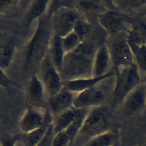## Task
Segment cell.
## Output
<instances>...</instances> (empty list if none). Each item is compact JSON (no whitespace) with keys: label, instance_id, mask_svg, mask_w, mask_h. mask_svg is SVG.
<instances>
[{"label":"cell","instance_id":"ffe728a7","mask_svg":"<svg viewBox=\"0 0 146 146\" xmlns=\"http://www.w3.org/2000/svg\"><path fill=\"white\" fill-rule=\"evenodd\" d=\"M116 143V134L109 130L88 140L84 146H113Z\"/></svg>","mask_w":146,"mask_h":146},{"label":"cell","instance_id":"6da1fadb","mask_svg":"<svg viewBox=\"0 0 146 146\" xmlns=\"http://www.w3.org/2000/svg\"><path fill=\"white\" fill-rule=\"evenodd\" d=\"M96 49L92 43L83 40L75 49L66 53L61 72L63 81L93 77Z\"/></svg>","mask_w":146,"mask_h":146},{"label":"cell","instance_id":"d4e9b609","mask_svg":"<svg viewBox=\"0 0 146 146\" xmlns=\"http://www.w3.org/2000/svg\"><path fill=\"white\" fill-rule=\"evenodd\" d=\"M62 40L65 53L73 50L82 42L73 31L66 36L62 38Z\"/></svg>","mask_w":146,"mask_h":146},{"label":"cell","instance_id":"d6986e66","mask_svg":"<svg viewBox=\"0 0 146 146\" xmlns=\"http://www.w3.org/2000/svg\"><path fill=\"white\" fill-rule=\"evenodd\" d=\"M53 121L51 113L46 109V117L44 123L39 129L31 133L25 134L22 140L23 146H37Z\"/></svg>","mask_w":146,"mask_h":146},{"label":"cell","instance_id":"4316f807","mask_svg":"<svg viewBox=\"0 0 146 146\" xmlns=\"http://www.w3.org/2000/svg\"><path fill=\"white\" fill-rule=\"evenodd\" d=\"M70 143H71L70 139L64 131L55 134L52 146H68Z\"/></svg>","mask_w":146,"mask_h":146},{"label":"cell","instance_id":"4dcf8cb0","mask_svg":"<svg viewBox=\"0 0 146 146\" xmlns=\"http://www.w3.org/2000/svg\"><path fill=\"white\" fill-rule=\"evenodd\" d=\"M19 1H0V8L1 11L2 10H6L11 7H14L15 6L18 4Z\"/></svg>","mask_w":146,"mask_h":146},{"label":"cell","instance_id":"1f68e13d","mask_svg":"<svg viewBox=\"0 0 146 146\" xmlns=\"http://www.w3.org/2000/svg\"><path fill=\"white\" fill-rule=\"evenodd\" d=\"M9 79L4 74V71L1 70V86H3V87H6L9 85Z\"/></svg>","mask_w":146,"mask_h":146},{"label":"cell","instance_id":"7402d4cb","mask_svg":"<svg viewBox=\"0 0 146 146\" xmlns=\"http://www.w3.org/2000/svg\"><path fill=\"white\" fill-rule=\"evenodd\" d=\"M132 51L135 63L140 72L146 74V43L140 45H129Z\"/></svg>","mask_w":146,"mask_h":146},{"label":"cell","instance_id":"7a4b0ae2","mask_svg":"<svg viewBox=\"0 0 146 146\" xmlns=\"http://www.w3.org/2000/svg\"><path fill=\"white\" fill-rule=\"evenodd\" d=\"M52 34L51 21L43 15L38 19L35 30L25 48L23 58L27 66H39L48 53Z\"/></svg>","mask_w":146,"mask_h":146},{"label":"cell","instance_id":"8fae6325","mask_svg":"<svg viewBox=\"0 0 146 146\" xmlns=\"http://www.w3.org/2000/svg\"><path fill=\"white\" fill-rule=\"evenodd\" d=\"M76 95L63 87L58 93L48 98L47 109L51 115L57 116L72 107Z\"/></svg>","mask_w":146,"mask_h":146},{"label":"cell","instance_id":"4fadbf2b","mask_svg":"<svg viewBox=\"0 0 146 146\" xmlns=\"http://www.w3.org/2000/svg\"><path fill=\"white\" fill-rule=\"evenodd\" d=\"M113 75H115V72L110 71L106 75L99 77L84 78L63 81V87L77 94L97 86L101 82L111 78Z\"/></svg>","mask_w":146,"mask_h":146},{"label":"cell","instance_id":"5b68a950","mask_svg":"<svg viewBox=\"0 0 146 146\" xmlns=\"http://www.w3.org/2000/svg\"><path fill=\"white\" fill-rule=\"evenodd\" d=\"M39 73L38 76L48 98L62 89L63 82L62 75L52 63L48 53L39 66Z\"/></svg>","mask_w":146,"mask_h":146},{"label":"cell","instance_id":"9a60e30c","mask_svg":"<svg viewBox=\"0 0 146 146\" xmlns=\"http://www.w3.org/2000/svg\"><path fill=\"white\" fill-rule=\"evenodd\" d=\"M98 21L100 26L107 33L115 34L121 30L123 19L120 15L110 9H106L98 15Z\"/></svg>","mask_w":146,"mask_h":146},{"label":"cell","instance_id":"484cf974","mask_svg":"<svg viewBox=\"0 0 146 146\" xmlns=\"http://www.w3.org/2000/svg\"><path fill=\"white\" fill-rule=\"evenodd\" d=\"M73 31L79 37L82 41H83L90 31V26L87 22L80 17L74 25Z\"/></svg>","mask_w":146,"mask_h":146},{"label":"cell","instance_id":"2e32d148","mask_svg":"<svg viewBox=\"0 0 146 146\" xmlns=\"http://www.w3.org/2000/svg\"><path fill=\"white\" fill-rule=\"evenodd\" d=\"M50 2L45 0H35L31 2L23 18V25L28 29L32 23L44 15L48 3Z\"/></svg>","mask_w":146,"mask_h":146},{"label":"cell","instance_id":"cb8c5ba5","mask_svg":"<svg viewBox=\"0 0 146 146\" xmlns=\"http://www.w3.org/2000/svg\"><path fill=\"white\" fill-rule=\"evenodd\" d=\"M78 4V6L81 11L85 13H96L98 12L99 14L105 10V8L103 7L102 5H100L98 1H80L76 2ZM98 14V15H99Z\"/></svg>","mask_w":146,"mask_h":146},{"label":"cell","instance_id":"e575fe53","mask_svg":"<svg viewBox=\"0 0 146 146\" xmlns=\"http://www.w3.org/2000/svg\"><path fill=\"white\" fill-rule=\"evenodd\" d=\"M144 146H146V143L145 144V145H144Z\"/></svg>","mask_w":146,"mask_h":146},{"label":"cell","instance_id":"603a6c76","mask_svg":"<svg viewBox=\"0 0 146 146\" xmlns=\"http://www.w3.org/2000/svg\"><path fill=\"white\" fill-rule=\"evenodd\" d=\"M88 110V108L83 109L82 112L75 119V120L65 130V132L70 139L71 143H72L77 136V135H79L86 116L89 112Z\"/></svg>","mask_w":146,"mask_h":146},{"label":"cell","instance_id":"f1b7e54d","mask_svg":"<svg viewBox=\"0 0 146 146\" xmlns=\"http://www.w3.org/2000/svg\"><path fill=\"white\" fill-rule=\"evenodd\" d=\"M21 138L20 135L3 136L1 138V146H15Z\"/></svg>","mask_w":146,"mask_h":146},{"label":"cell","instance_id":"8992f818","mask_svg":"<svg viewBox=\"0 0 146 146\" xmlns=\"http://www.w3.org/2000/svg\"><path fill=\"white\" fill-rule=\"evenodd\" d=\"M80 18L76 9L63 6L55 10L50 19L53 33L61 38L73 31L76 21Z\"/></svg>","mask_w":146,"mask_h":146},{"label":"cell","instance_id":"7c38bea8","mask_svg":"<svg viewBox=\"0 0 146 146\" xmlns=\"http://www.w3.org/2000/svg\"><path fill=\"white\" fill-rule=\"evenodd\" d=\"M26 97L31 107L42 108L47 98L45 88L37 74H33L29 80L26 90Z\"/></svg>","mask_w":146,"mask_h":146},{"label":"cell","instance_id":"30bf717a","mask_svg":"<svg viewBox=\"0 0 146 146\" xmlns=\"http://www.w3.org/2000/svg\"><path fill=\"white\" fill-rule=\"evenodd\" d=\"M124 111L129 115L141 112L146 106V83H140L125 98L123 102Z\"/></svg>","mask_w":146,"mask_h":146},{"label":"cell","instance_id":"e0dca14e","mask_svg":"<svg viewBox=\"0 0 146 146\" xmlns=\"http://www.w3.org/2000/svg\"><path fill=\"white\" fill-rule=\"evenodd\" d=\"M48 54L52 63L61 74L64 55L62 38L53 33L48 47Z\"/></svg>","mask_w":146,"mask_h":146},{"label":"cell","instance_id":"d6a6232c","mask_svg":"<svg viewBox=\"0 0 146 146\" xmlns=\"http://www.w3.org/2000/svg\"><path fill=\"white\" fill-rule=\"evenodd\" d=\"M141 13L143 15H146V5L142 9H141Z\"/></svg>","mask_w":146,"mask_h":146},{"label":"cell","instance_id":"9c48e42d","mask_svg":"<svg viewBox=\"0 0 146 146\" xmlns=\"http://www.w3.org/2000/svg\"><path fill=\"white\" fill-rule=\"evenodd\" d=\"M42 108L28 107L25 111L19 122V127L25 134L31 133L41 127L45 122L46 110L43 113L39 110Z\"/></svg>","mask_w":146,"mask_h":146},{"label":"cell","instance_id":"3957f363","mask_svg":"<svg viewBox=\"0 0 146 146\" xmlns=\"http://www.w3.org/2000/svg\"><path fill=\"white\" fill-rule=\"evenodd\" d=\"M115 82L112 92V103L116 106L123 103L127 95L139 84L141 78L135 63L115 69Z\"/></svg>","mask_w":146,"mask_h":146},{"label":"cell","instance_id":"5bb4252c","mask_svg":"<svg viewBox=\"0 0 146 146\" xmlns=\"http://www.w3.org/2000/svg\"><path fill=\"white\" fill-rule=\"evenodd\" d=\"M112 64L109 47L106 44L99 46L95 52L94 65L93 77H99L106 75L109 71Z\"/></svg>","mask_w":146,"mask_h":146},{"label":"cell","instance_id":"f546056e","mask_svg":"<svg viewBox=\"0 0 146 146\" xmlns=\"http://www.w3.org/2000/svg\"><path fill=\"white\" fill-rule=\"evenodd\" d=\"M124 6L131 9H142L146 5V1H120Z\"/></svg>","mask_w":146,"mask_h":146},{"label":"cell","instance_id":"ba28073f","mask_svg":"<svg viewBox=\"0 0 146 146\" xmlns=\"http://www.w3.org/2000/svg\"><path fill=\"white\" fill-rule=\"evenodd\" d=\"M106 95L104 91L96 86L77 94L72 107L77 109H86L100 107L104 102Z\"/></svg>","mask_w":146,"mask_h":146},{"label":"cell","instance_id":"ac0fdd59","mask_svg":"<svg viewBox=\"0 0 146 146\" xmlns=\"http://www.w3.org/2000/svg\"><path fill=\"white\" fill-rule=\"evenodd\" d=\"M83 110L72 107L56 116V118L53 121L54 134L65 131L79 116Z\"/></svg>","mask_w":146,"mask_h":146},{"label":"cell","instance_id":"44dd1931","mask_svg":"<svg viewBox=\"0 0 146 146\" xmlns=\"http://www.w3.org/2000/svg\"><path fill=\"white\" fill-rule=\"evenodd\" d=\"M15 54V47L11 42H6L1 46L0 66L1 70L5 71L12 63Z\"/></svg>","mask_w":146,"mask_h":146},{"label":"cell","instance_id":"277c9868","mask_svg":"<svg viewBox=\"0 0 146 146\" xmlns=\"http://www.w3.org/2000/svg\"><path fill=\"white\" fill-rule=\"evenodd\" d=\"M109 124L106 111L95 107L88 112L79 135L91 139L109 131Z\"/></svg>","mask_w":146,"mask_h":146},{"label":"cell","instance_id":"836d02e7","mask_svg":"<svg viewBox=\"0 0 146 146\" xmlns=\"http://www.w3.org/2000/svg\"><path fill=\"white\" fill-rule=\"evenodd\" d=\"M113 146H121V145H120V144H119L118 143H116Z\"/></svg>","mask_w":146,"mask_h":146},{"label":"cell","instance_id":"52a82bcc","mask_svg":"<svg viewBox=\"0 0 146 146\" xmlns=\"http://www.w3.org/2000/svg\"><path fill=\"white\" fill-rule=\"evenodd\" d=\"M109 49L115 69L135 63L132 51L127 39L116 41Z\"/></svg>","mask_w":146,"mask_h":146},{"label":"cell","instance_id":"83f0119b","mask_svg":"<svg viewBox=\"0 0 146 146\" xmlns=\"http://www.w3.org/2000/svg\"><path fill=\"white\" fill-rule=\"evenodd\" d=\"M55 134L53 129V123L49 126L44 136L37 146H52V140Z\"/></svg>","mask_w":146,"mask_h":146}]
</instances>
